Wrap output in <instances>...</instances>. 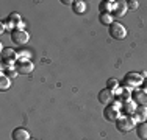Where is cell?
Instances as JSON below:
<instances>
[{
    "label": "cell",
    "instance_id": "cell-13",
    "mask_svg": "<svg viewBox=\"0 0 147 140\" xmlns=\"http://www.w3.org/2000/svg\"><path fill=\"white\" fill-rule=\"evenodd\" d=\"M127 3L125 2H117L116 3V8L113 11V17H124L125 13H127Z\"/></svg>",
    "mask_w": 147,
    "mask_h": 140
},
{
    "label": "cell",
    "instance_id": "cell-4",
    "mask_svg": "<svg viewBox=\"0 0 147 140\" xmlns=\"http://www.w3.org/2000/svg\"><path fill=\"white\" fill-rule=\"evenodd\" d=\"M142 81H144V78H142L141 73L130 72V73H127V75H125V78H124V86L133 90L135 87H138L139 84H142Z\"/></svg>",
    "mask_w": 147,
    "mask_h": 140
},
{
    "label": "cell",
    "instance_id": "cell-10",
    "mask_svg": "<svg viewBox=\"0 0 147 140\" xmlns=\"http://www.w3.org/2000/svg\"><path fill=\"white\" fill-rule=\"evenodd\" d=\"M122 114L124 115H133L136 111V107H138V104H135V101L133 100H128L125 101V103H122Z\"/></svg>",
    "mask_w": 147,
    "mask_h": 140
},
{
    "label": "cell",
    "instance_id": "cell-16",
    "mask_svg": "<svg viewBox=\"0 0 147 140\" xmlns=\"http://www.w3.org/2000/svg\"><path fill=\"white\" fill-rule=\"evenodd\" d=\"M99 20H100V23H102V25L110 27L111 23L114 22V17H113V14H111V13H100Z\"/></svg>",
    "mask_w": 147,
    "mask_h": 140
},
{
    "label": "cell",
    "instance_id": "cell-12",
    "mask_svg": "<svg viewBox=\"0 0 147 140\" xmlns=\"http://www.w3.org/2000/svg\"><path fill=\"white\" fill-rule=\"evenodd\" d=\"M133 117H135V120L138 121H146L147 120V107L146 106H138L135 111V114H133Z\"/></svg>",
    "mask_w": 147,
    "mask_h": 140
},
{
    "label": "cell",
    "instance_id": "cell-26",
    "mask_svg": "<svg viewBox=\"0 0 147 140\" xmlns=\"http://www.w3.org/2000/svg\"><path fill=\"white\" fill-rule=\"evenodd\" d=\"M30 140H36V139H30Z\"/></svg>",
    "mask_w": 147,
    "mask_h": 140
},
{
    "label": "cell",
    "instance_id": "cell-1",
    "mask_svg": "<svg viewBox=\"0 0 147 140\" xmlns=\"http://www.w3.org/2000/svg\"><path fill=\"white\" fill-rule=\"evenodd\" d=\"M121 106H122V103H119V101H116V103H113V104H108V106L105 107V111H103L105 120H108V121H117L119 118L122 117Z\"/></svg>",
    "mask_w": 147,
    "mask_h": 140
},
{
    "label": "cell",
    "instance_id": "cell-11",
    "mask_svg": "<svg viewBox=\"0 0 147 140\" xmlns=\"http://www.w3.org/2000/svg\"><path fill=\"white\" fill-rule=\"evenodd\" d=\"M13 140H30V134L27 129L24 128H16L14 131H13Z\"/></svg>",
    "mask_w": 147,
    "mask_h": 140
},
{
    "label": "cell",
    "instance_id": "cell-23",
    "mask_svg": "<svg viewBox=\"0 0 147 140\" xmlns=\"http://www.w3.org/2000/svg\"><path fill=\"white\" fill-rule=\"evenodd\" d=\"M3 75H6L8 78H16V76L19 75V73H17V70H16V69H6V72L3 73Z\"/></svg>",
    "mask_w": 147,
    "mask_h": 140
},
{
    "label": "cell",
    "instance_id": "cell-2",
    "mask_svg": "<svg viewBox=\"0 0 147 140\" xmlns=\"http://www.w3.org/2000/svg\"><path fill=\"white\" fill-rule=\"evenodd\" d=\"M136 125L138 123H136L133 115H122V117L116 121V128H117V131H121V132L131 131L133 128H136Z\"/></svg>",
    "mask_w": 147,
    "mask_h": 140
},
{
    "label": "cell",
    "instance_id": "cell-9",
    "mask_svg": "<svg viewBox=\"0 0 147 140\" xmlns=\"http://www.w3.org/2000/svg\"><path fill=\"white\" fill-rule=\"evenodd\" d=\"M114 95H116L119 100H122V103H125V101H128V100H131V89H128V87H119V89L114 92Z\"/></svg>",
    "mask_w": 147,
    "mask_h": 140
},
{
    "label": "cell",
    "instance_id": "cell-25",
    "mask_svg": "<svg viewBox=\"0 0 147 140\" xmlns=\"http://www.w3.org/2000/svg\"><path fill=\"white\" fill-rule=\"evenodd\" d=\"M63 3H64V5H71V3H74V2H69V0H63Z\"/></svg>",
    "mask_w": 147,
    "mask_h": 140
},
{
    "label": "cell",
    "instance_id": "cell-19",
    "mask_svg": "<svg viewBox=\"0 0 147 140\" xmlns=\"http://www.w3.org/2000/svg\"><path fill=\"white\" fill-rule=\"evenodd\" d=\"M9 86H11V81H9V78H8L6 75H3V73H2V76H0V90H8Z\"/></svg>",
    "mask_w": 147,
    "mask_h": 140
},
{
    "label": "cell",
    "instance_id": "cell-6",
    "mask_svg": "<svg viewBox=\"0 0 147 140\" xmlns=\"http://www.w3.org/2000/svg\"><path fill=\"white\" fill-rule=\"evenodd\" d=\"M16 70L17 73H22V75H28L34 70V65L30 59H17L16 61Z\"/></svg>",
    "mask_w": 147,
    "mask_h": 140
},
{
    "label": "cell",
    "instance_id": "cell-15",
    "mask_svg": "<svg viewBox=\"0 0 147 140\" xmlns=\"http://www.w3.org/2000/svg\"><path fill=\"white\" fill-rule=\"evenodd\" d=\"M116 3L114 0H107V2H102V5H100V11L102 13H111L113 14L114 8H116Z\"/></svg>",
    "mask_w": 147,
    "mask_h": 140
},
{
    "label": "cell",
    "instance_id": "cell-27",
    "mask_svg": "<svg viewBox=\"0 0 147 140\" xmlns=\"http://www.w3.org/2000/svg\"><path fill=\"white\" fill-rule=\"evenodd\" d=\"M146 121H147V120H146Z\"/></svg>",
    "mask_w": 147,
    "mask_h": 140
},
{
    "label": "cell",
    "instance_id": "cell-17",
    "mask_svg": "<svg viewBox=\"0 0 147 140\" xmlns=\"http://www.w3.org/2000/svg\"><path fill=\"white\" fill-rule=\"evenodd\" d=\"M8 22H11V23H13V25H14L16 28H20V27H22V17H20V14L13 13V14H9Z\"/></svg>",
    "mask_w": 147,
    "mask_h": 140
},
{
    "label": "cell",
    "instance_id": "cell-14",
    "mask_svg": "<svg viewBox=\"0 0 147 140\" xmlns=\"http://www.w3.org/2000/svg\"><path fill=\"white\" fill-rule=\"evenodd\" d=\"M136 135L141 140H147V121H139L136 125Z\"/></svg>",
    "mask_w": 147,
    "mask_h": 140
},
{
    "label": "cell",
    "instance_id": "cell-3",
    "mask_svg": "<svg viewBox=\"0 0 147 140\" xmlns=\"http://www.w3.org/2000/svg\"><path fill=\"white\" fill-rule=\"evenodd\" d=\"M108 31H110V36L116 41H122L127 36V28L122 25L121 22H113L110 25V28H108Z\"/></svg>",
    "mask_w": 147,
    "mask_h": 140
},
{
    "label": "cell",
    "instance_id": "cell-5",
    "mask_svg": "<svg viewBox=\"0 0 147 140\" xmlns=\"http://www.w3.org/2000/svg\"><path fill=\"white\" fill-rule=\"evenodd\" d=\"M11 41L14 42L16 45H20V47H22V45H25L27 42L30 41V34L27 33L24 28H16L11 33Z\"/></svg>",
    "mask_w": 147,
    "mask_h": 140
},
{
    "label": "cell",
    "instance_id": "cell-24",
    "mask_svg": "<svg viewBox=\"0 0 147 140\" xmlns=\"http://www.w3.org/2000/svg\"><path fill=\"white\" fill-rule=\"evenodd\" d=\"M142 90L147 92V78H144V81H142Z\"/></svg>",
    "mask_w": 147,
    "mask_h": 140
},
{
    "label": "cell",
    "instance_id": "cell-20",
    "mask_svg": "<svg viewBox=\"0 0 147 140\" xmlns=\"http://www.w3.org/2000/svg\"><path fill=\"white\" fill-rule=\"evenodd\" d=\"M108 89H111L113 92H116V90L119 89V81L114 78H111L110 81H108Z\"/></svg>",
    "mask_w": 147,
    "mask_h": 140
},
{
    "label": "cell",
    "instance_id": "cell-22",
    "mask_svg": "<svg viewBox=\"0 0 147 140\" xmlns=\"http://www.w3.org/2000/svg\"><path fill=\"white\" fill-rule=\"evenodd\" d=\"M125 3H127V8L128 9H138V6H139L138 0H128V2H125Z\"/></svg>",
    "mask_w": 147,
    "mask_h": 140
},
{
    "label": "cell",
    "instance_id": "cell-21",
    "mask_svg": "<svg viewBox=\"0 0 147 140\" xmlns=\"http://www.w3.org/2000/svg\"><path fill=\"white\" fill-rule=\"evenodd\" d=\"M17 55H19V59H30L31 58V53L28 50H20V51H17Z\"/></svg>",
    "mask_w": 147,
    "mask_h": 140
},
{
    "label": "cell",
    "instance_id": "cell-7",
    "mask_svg": "<svg viewBox=\"0 0 147 140\" xmlns=\"http://www.w3.org/2000/svg\"><path fill=\"white\" fill-rule=\"evenodd\" d=\"M131 100L138 106H146L147 107V92L142 89H133L131 90Z\"/></svg>",
    "mask_w": 147,
    "mask_h": 140
},
{
    "label": "cell",
    "instance_id": "cell-18",
    "mask_svg": "<svg viewBox=\"0 0 147 140\" xmlns=\"http://www.w3.org/2000/svg\"><path fill=\"white\" fill-rule=\"evenodd\" d=\"M72 6H74V11H75L77 14H82V13L86 11V3L82 2V0H77V2H74Z\"/></svg>",
    "mask_w": 147,
    "mask_h": 140
},
{
    "label": "cell",
    "instance_id": "cell-8",
    "mask_svg": "<svg viewBox=\"0 0 147 140\" xmlns=\"http://www.w3.org/2000/svg\"><path fill=\"white\" fill-rule=\"evenodd\" d=\"M114 97H116V95H114V92L111 89H108V87H107V89H102L99 92V95H97V98H99L100 103L107 104V106H108V104H113Z\"/></svg>",
    "mask_w": 147,
    "mask_h": 140
}]
</instances>
